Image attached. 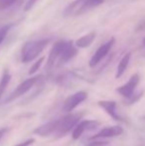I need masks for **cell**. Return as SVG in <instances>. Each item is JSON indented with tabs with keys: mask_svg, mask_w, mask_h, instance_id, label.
I'll use <instances>...</instances> for the list:
<instances>
[{
	"mask_svg": "<svg viewBox=\"0 0 145 146\" xmlns=\"http://www.w3.org/2000/svg\"><path fill=\"white\" fill-rule=\"evenodd\" d=\"M105 0H73L65 8L63 15L65 17L81 15L85 12L99 6Z\"/></svg>",
	"mask_w": 145,
	"mask_h": 146,
	"instance_id": "1",
	"label": "cell"
},
{
	"mask_svg": "<svg viewBox=\"0 0 145 146\" xmlns=\"http://www.w3.org/2000/svg\"><path fill=\"white\" fill-rule=\"evenodd\" d=\"M50 39H41V40L29 41L25 43L21 51V62L28 63L36 59L44 51L47 45L50 43Z\"/></svg>",
	"mask_w": 145,
	"mask_h": 146,
	"instance_id": "2",
	"label": "cell"
},
{
	"mask_svg": "<svg viewBox=\"0 0 145 146\" xmlns=\"http://www.w3.org/2000/svg\"><path fill=\"white\" fill-rule=\"evenodd\" d=\"M81 115H83L81 112H77V113L68 114V115L63 116L62 118L57 119L56 132H59L61 134H65V133L69 132L71 129H73L77 124Z\"/></svg>",
	"mask_w": 145,
	"mask_h": 146,
	"instance_id": "3",
	"label": "cell"
},
{
	"mask_svg": "<svg viewBox=\"0 0 145 146\" xmlns=\"http://www.w3.org/2000/svg\"><path fill=\"white\" fill-rule=\"evenodd\" d=\"M77 54V48L75 47V45H73L72 41H63L60 55H59L58 61H57L55 67L59 68L61 66L65 65L69 61H71L73 57H75Z\"/></svg>",
	"mask_w": 145,
	"mask_h": 146,
	"instance_id": "4",
	"label": "cell"
},
{
	"mask_svg": "<svg viewBox=\"0 0 145 146\" xmlns=\"http://www.w3.org/2000/svg\"><path fill=\"white\" fill-rule=\"evenodd\" d=\"M41 77H42V76H37V77L30 78V79H27L24 82H22V83L15 88V90H14L7 98H6L5 102H12V100H14L15 98H18L19 96H23L24 94H26L28 90H31V88L36 85V83L41 79Z\"/></svg>",
	"mask_w": 145,
	"mask_h": 146,
	"instance_id": "5",
	"label": "cell"
},
{
	"mask_svg": "<svg viewBox=\"0 0 145 146\" xmlns=\"http://www.w3.org/2000/svg\"><path fill=\"white\" fill-rule=\"evenodd\" d=\"M114 43H115V39L112 37V38H110L109 41H107L105 43H103L101 46H99V49L95 51V53L93 55V57L91 58V60H89V67L91 68L95 67V66H97V64L101 61V60L109 54L110 49H111L112 46L114 45Z\"/></svg>",
	"mask_w": 145,
	"mask_h": 146,
	"instance_id": "6",
	"label": "cell"
},
{
	"mask_svg": "<svg viewBox=\"0 0 145 146\" xmlns=\"http://www.w3.org/2000/svg\"><path fill=\"white\" fill-rule=\"evenodd\" d=\"M140 81V78L138 74H135L133 75L126 84H124L123 86L116 88V92H118L119 94H121L122 96L126 98H131L133 96L134 90H135L136 87L138 86Z\"/></svg>",
	"mask_w": 145,
	"mask_h": 146,
	"instance_id": "7",
	"label": "cell"
},
{
	"mask_svg": "<svg viewBox=\"0 0 145 146\" xmlns=\"http://www.w3.org/2000/svg\"><path fill=\"white\" fill-rule=\"evenodd\" d=\"M99 122L95 120H83L81 122L77 123L75 125V128L73 129L72 133V137L73 140H77L81 136L85 130H95L99 127Z\"/></svg>",
	"mask_w": 145,
	"mask_h": 146,
	"instance_id": "8",
	"label": "cell"
},
{
	"mask_svg": "<svg viewBox=\"0 0 145 146\" xmlns=\"http://www.w3.org/2000/svg\"><path fill=\"white\" fill-rule=\"evenodd\" d=\"M87 94L85 92H79L73 94V96H69L66 100V102H65L63 110L65 112H71L75 106H77L79 104H81L87 98Z\"/></svg>",
	"mask_w": 145,
	"mask_h": 146,
	"instance_id": "9",
	"label": "cell"
},
{
	"mask_svg": "<svg viewBox=\"0 0 145 146\" xmlns=\"http://www.w3.org/2000/svg\"><path fill=\"white\" fill-rule=\"evenodd\" d=\"M122 132H123V128L121 126H119V125H115V126H111V127H105V128L101 129L99 132H97V134L91 136L89 138V140H91V139L107 138V137L117 136V135L122 134Z\"/></svg>",
	"mask_w": 145,
	"mask_h": 146,
	"instance_id": "10",
	"label": "cell"
},
{
	"mask_svg": "<svg viewBox=\"0 0 145 146\" xmlns=\"http://www.w3.org/2000/svg\"><path fill=\"white\" fill-rule=\"evenodd\" d=\"M62 44H63V41H58L53 46L52 50H51L50 54H49L48 60H47L46 71H51L56 66V63L58 61L59 55H60L61 52V48H62Z\"/></svg>",
	"mask_w": 145,
	"mask_h": 146,
	"instance_id": "11",
	"label": "cell"
},
{
	"mask_svg": "<svg viewBox=\"0 0 145 146\" xmlns=\"http://www.w3.org/2000/svg\"><path fill=\"white\" fill-rule=\"evenodd\" d=\"M99 106L105 110L114 120L116 121H123L122 117H120L116 112V102L113 100H101L99 102Z\"/></svg>",
	"mask_w": 145,
	"mask_h": 146,
	"instance_id": "12",
	"label": "cell"
},
{
	"mask_svg": "<svg viewBox=\"0 0 145 146\" xmlns=\"http://www.w3.org/2000/svg\"><path fill=\"white\" fill-rule=\"evenodd\" d=\"M56 131H57V120H54L36 128L34 130V133L37 135H40V136H47V135L52 134V133L56 132Z\"/></svg>",
	"mask_w": 145,
	"mask_h": 146,
	"instance_id": "13",
	"label": "cell"
},
{
	"mask_svg": "<svg viewBox=\"0 0 145 146\" xmlns=\"http://www.w3.org/2000/svg\"><path fill=\"white\" fill-rule=\"evenodd\" d=\"M95 36H97V35H95V32L87 33V35L81 37V38H79L75 41V47H77V48H87V47H89V45L93 42Z\"/></svg>",
	"mask_w": 145,
	"mask_h": 146,
	"instance_id": "14",
	"label": "cell"
},
{
	"mask_svg": "<svg viewBox=\"0 0 145 146\" xmlns=\"http://www.w3.org/2000/svg\"><path fill=\"white\" fill-rule=\"evenodd\" d=\"M130 58H131V53H127V54L124 55L121 58V60L119 61L118 66H117V70H116V75H115L116 79H119L124 74V72L126 71V69H127V67H128V64H129Z\"/></svg>",
	"mask_w": 145,
	"mask_h": 146,
	"instance_id": "15",
	"label": "cell"
},
{
	"mask_svg": "<svg viewBox=\"0 0 145 146\" xmlns=\"http://www.w3.org/2000/svg\"><path fill=\"white\" fill-rule=\"evenodd\" d=\"M10 80H11V76H10L8 70L5 69L3 72V74H2L1 81H0V98H1V96L3 94V92H5V90H6V88H7L8 84H9Z\"/></svg>",
	"mask_w": 145,
	"mask_h": 146,
	"instance_id": "16",
	"label": "cell"
},
{
	"mask_svg": "<svg viewBox=\"0 0 145 146\" xmlns=\"http://www.w3.org/2000/svg\"><path fill=\"white\" fill-rule=\"evenodd\" d=\"M20 3V0H0V11H3L16 3Z\"/></svg>",
	"mask_w": 145,
	"mask_h": 146,
	"instance_id": "17",
	"label": "cell"
},
{
	"mask_svg": "<svg viewBox=\"0 0 145 146\" xmlns=\"http://www.w3.org/2000/svg\"><path fill=\"white\" fill-rule=\"evenodd\" d=\"M44 60H45L44 57H41V58L39 59L38 61H36V62H35V64H34V65L31 67V69L29 70V72H28V74H29V75H33V74H35L36 72L38 71L39 69H40L41 65H42V64H43V62H44Z\"/></svg>",
	"mask_w": 145,
	"mask_h": 146,
	"instance_id": "18",
	"label": "cell"
},
{
	"mask_svg": "<svg viewBox=\"0 0 145 146\" xmlns=\"http://www.w3.org/2000/svg\"><path fill=\"white\" fill-rule=\"evenodd\" d=\"M11 24H7V25H4L3 27L0 28V44L4 41V39L7 36V33L9 32L10 28H11Z\"/></svg>",
	"mask_w": 145,
	"mask_h": 146,
	"instance_id": "19",
	"label": "cell"
},
{
	"mask_svg": "<svg viewBox=\"0 0 145 146\" xmlns=\"http://www.w3.org/2000/svg\"><path fill=\"white\" fill-rule=\"evenodd\" d=\"M107 141L103 140H97V139H91V142L89 143L87 146H105L107 144Z\"/></svg>",
	"mask_w": 145,
	"mask_h": 146,
	"instance_id": "20",
	"label": "cell"
},
{
	"mask_svg": "<svg viewBox=\"0 0 145 146\" xmlns=\"http://www.w3.org/2000/svg\"><path fill=\"white\" fill-rule=\"evenodd\" d=\"M38 1L39 0H28V1L26 2L25 6H24V10H25V11H29V10H31L32 8H33V6L35 5Z\"/></svg>",
	"mask_w": 145,
	"mask_h": 146,
	"instance_id": "21",
	"label": "cell"
},
{
	"mask_svg": "<svg viewBox=\"0 0 145 146\" xmlns=\"http://www.w3.org/2000/svg\"><path fill=\"white\" fill-rule=\"evenodd\" d=\"M33 143H34V139L31 138V139H27V140L23 141V142L19 143V144H17L15 146H29V145L33 144Z\"/></svg>",
	"mask_w": 145,
	"mask_h": 146,
	"instance_id": "22",
	"label": "cell"
},
{
	"mask_svg": "<svg viewBox=\"0 0 145 146\" xmlns=\"http://www.w3.org/2000/svg\"><path fill=\"white\" fill-rule=\"evenodd\" d=\"M6 131H7V129H6V128H1V129H0V141H1L2 137H3V135L5 134Z\"/></svg>",
	"mask_w": 145,
	"mask_h": 146,
	"instance_id": "23",
	"label": "cell"
},
{
	"mask_svg": "<svg viewBox=\"0 0 145 146\" xmlns=\"http://www.w3.org/2000/svg\"><path fill=\"white\" fill-rule=\"evenodd\" d=\"M142 45H143V47L145 48V36L143 37V40H142Z\"/></svg>",
	"mask_w": 145,
	"mask_h": 146,
	"instance_id": "24",
	"label": "cell"
}]
</instances>
